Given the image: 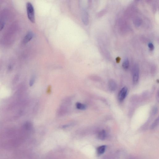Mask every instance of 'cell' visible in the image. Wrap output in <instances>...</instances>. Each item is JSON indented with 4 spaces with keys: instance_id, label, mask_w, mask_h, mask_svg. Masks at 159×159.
Segmentation results:
<instances>
[{
    "instance_id": "1",
    "label": "cell",
    "mask_w": 159,
    "mask_h": 159,
    "mask_svg": "<svg viewBox=\"0 0 159 159\" xmlns=\"http://www.w3.org/2000/svg\"><path fill=\"white\" fill-rule=\"evenodd\" d=\"M28 18L32 23L35 22V14L34 8L32 4L29 2L27 3L26 5Z\"/></svg>"
},
{
    "instance_id": "2",
    "label": "cell",
    "mask_w": 159,
    "mask_h": 159,
    "mask_svg": "<svg viewBox=\"0 0 159 159\" xmlns=\"http://www.w3.org/2000/svg\"><path fill=\"white\" fill-rule=\"evenodd\" d=\"M139 69L137 65H135L133 69V82L134 85L136 84L139 79Z\"/></svg>"
},
{
    "instance_id": "3",
    "label": "cell",
    "mask_w": 159,
    "mask_h": 159,
    "mask_svg": "<svg viewBox=\"0 0 159 159\" xmlns=\"http://www.w3.org/2000/svg\"><path fill=\"white\" fill-rule=\"evenodd\" d=\"M128 89L127 87H124L122 88L118 95V98L120 102L123 101L127 96Z\"/></svg>"
},
{
    "instance_id": "4",
    "label": "cell",
    "mask_w": 159,
    "mask_h": 159,
    "mask_svg": "<svg viewBox=\"0 0 159 159\" xmlns=\"http://www.w3.org/2000/svg\"><path fill=\"white\" fill-rule=\"evenodd\" d=\"M108 87L110 91H115L117 88V85L115 81L113 79L109 80L108 82Z\"/></svg>"
},
{
    "instance_id": "5",
    "label": "cell",
    "mask_w": 159,
    "mask_h": 159,
    "mask_svg": "<svg viewBox=\"0 0 159 159\" xmlns=\"http://www.w3.org/2000/svg\"><path fill=\"white\" fill-rule=\"evenodd\" d=\"M34 34L32 32H29L24 37L23 42L24 44H26L29 42L33 38Z\"/></svg>"
},
{
    "instance_id": "6",
    "label": "cell",
    "mask_w": 159,
    "mask_h": 159,
    "mask_svg": "<svg viewBox=\"0 0 159 159\" xmlns=\"http://www.w3.org/2000/svg\"><path fill=\"white\" fill-rule=\"evenodd\" d=\"M82 20L85 25H87L89 23V17L87 12L84 10L82 13Z\"/></svg>"
},
{
    "instance_id": "7",
    "label": "cell",
    "mask_w": 159,
    "mask_h": 159,
    "mask_svg": "<svg viewBox=\"0 0 159 159\" xmlns=\"http://www.w3.org/2000/svg\"><path fill=\"white\" fill-rule=\"evenodd\" d=\"M106 136V133L104 130H101L98 134V137L100 140H104Z\"/></svg>"
},
{
    "instance_id": "8",
    "label": "cell",
    "mask_w": 159,
    "mask_h": 159,
    "mask_svg": "<svg viewBox=\"0 0 159 159\" xmlns=\"http://www.w3.org/2000/svg\"><path fill=\"white\" fill-rule=\"evenodd\" d=\"M106 146L104 145L99 147L97 149V152L98 154H104L105 151Z\"/></svg>"
},
{
    "instance_id": "9",
    "label": "cell",
    "mask_w": 159,
    "mask_h": 159,
    "mask_svg": "<svg viewBox=\"0 0 159 159\" xmlns=\"http://www.w3.org/2000/svg\"><path fill=\"white\" fill-rule=\"evenodd\" d=\"M122 66L125 70H127L129 66V62L128 58H126L122 64Z\"/></svg>"
},
{
    "instance_id": "10",
    "label": "cell",
    "mask_w": 159,
    "mask_h": 159,
    "mask_svg": "<svg viewBox=\"0 0 159 159\" xmlns=\"http://www.w3.org/2000/svg\"><path fill=\"white\" fill-rule=\"evenodd\" d=\"M76 106L77 109L81 110H84L86 109V105L80 103H76Z\"/></svg>"
},
{
    "instance_id": "11",
    "label": "cell",
    "mask_w": 159,
    "mask_h": 159,
    "mask_svg": "<svg viewBox=\"0 0 159 159\" xmlns=\"http://www.w3.org/2000/svg\"><path fill=\"white\" fill-rule=\"evenodd\" d=\"M159 123V118L158 117L157 119H156L155 121L153 124L151 126V129H154L155 128H156V126L158 125Z\"/></svg>"
},
{
    "instance_id": "12",
    "label": "cell",
    "mask_w": 159,
    "mask_h": 159,
    "mask_svg": "<svg viewBox=\"0 0 159 159\" xmlns=\"http://www.w3.org/2000/svg\"><path fill=\"white\" fill-rule=\"evenodd\" d=\"M148 46L151 50H153L154 48V46L153 44L152 43H149L148 44Z\"/></svg>"
},
{
    "instance_id": "13",
    "label": "cell",
    "mask_w": 159,
    "mask_h": 159,
    "mask_svg": "<svg viewBox=\"0 0 159 159\" xmlns=\"http://www.w3.org/2000/svg\"><path fill=\"white\" fill-rule=\"evenodd\" d=\"M5 23L3 21L0 22V31L2 30L4 27Z\"/></svg>"
},
{
    "instance_id": "14",
    "label": "cell",
    "mask_w": 159,
    "mask_h": 159,
    "mask_svg": "<svg viewBox=\"0 0 159 159\" xmlns=\"http://www.w3.org/2000/svg\"><path fill=\"white\" fill-rule=\"evenodd\" d=\"M158 109L156 107H154L152 110V113L154 115H156L158 112Z\"/></svg>"
},
{
    "instance_id": "15",
    "label": "cell",
    "mask_w": 159,
    "mask_h": 159,
    "mask_svg": "<svg viewBox=\"0 0 159 159\" xmlns=\"http://www.w3.org/2000/svg\"><path fill=\"white\" fill-rule=\"evenodd\" d=\"M134 23H135L136 25L139 26L141 22L139 19H137L135 20Z\"/></svg>"
},
{
    "instance_id": "16",
    "label": "cell",
    "mask_w": 159,
    "mask_h": 159,
    "mask_svg": "<svg viewBox=\"0 0 159 159\" xmlns=\"http://www.w3.org/2000/svg\"><path fill=\"white\" fill-rule=\"evenodd\" d=\"M34 78H31V80L30 83V85H31V86L32 85H33V84L34 83Z\"/></svg>"
},
{
    "instance_id": "17",
    "label": "cell",
    "mask_w": 159,
    "mask_h": 159,
    "mask_svg": "<svg viewBox=\"0 0 159 159\" xmlns=\"http://www.w3.org/2000/svg\"><path fill=\"white\" fill-rule=\"evenodd\" d=\"M121 58L120 57H117L116 59V62L117 63H119L120 62L121 60Z\"/></svg>"
}]
</instances>
